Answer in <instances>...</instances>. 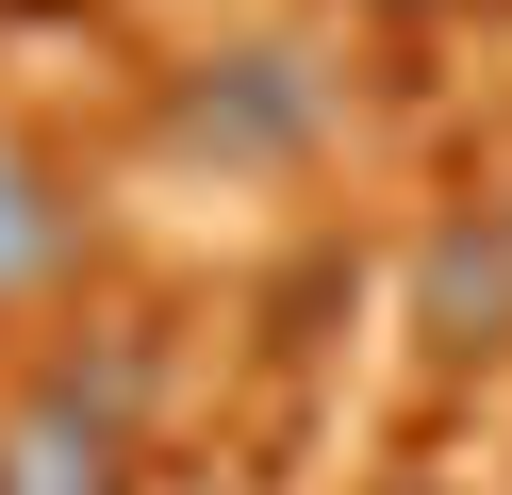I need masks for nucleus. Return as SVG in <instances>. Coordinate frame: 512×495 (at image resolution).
I'll return each instance as SVG.
<instances>
[{
	"label": "nucleus",
	"mask_w": 512,
	"mask_h": 495,
	"mask_svg": "<svg viewBox=\"0 0 512 495\" xmlns=\"http://www.w3.org/2000/svg\"><path fill=\"white\" fill-rule=\"evenodd\" d=\"M397 17H413V0H397Z\"/></svg>",
	"instance_id": "obj_5"
},
{
	"label": "nucleus",
	"mask_w": 512,
	"mask_h": 495,
	"mask_svg": "<svg viewBox=\"0 0 512 495\" xmlns=\"http://www.w3.org/2000/svg\"><path fill=\"white\" fill-rule=\"evenodd\" d=\"M496 215H512V198H496Z\"/></svg>",
	"instance_id": "obj_6"
},
{
	"label": "nucleus",
	"mask_w": 512,
	"mask_h": 495,
	"mask_svg": "<svg viewBox=\"0 0 512 495\" xmlns=\"http://www.w3.org/2000/svg\"><path fill=\"white\" fill-rule=\"evenodd\" d=\"M413 330H430L446 363L512 347V215H446L430 248H413Z\"/></svg>",
	"instance_id": "obj_2"
},
{
	"label": "nucleus",
	"mask_w": 512,
	"mask_h": 495,
	"mask_svg": "<svg viewBox=\"0 0 512 495\" xmlns=\"http://www.w3.org/2000/svg\"><path fill=\"white\" fill-rule=\"evenodd\" d=\"M0 495H133V413L83 380H34L0 413Z\"/></svg>",
	"instance_id": "obj_1"
},
{
	"label": "nucleus",
	"mask_w": 512,
	"mask_h": 495,
	"mask_svg": "<svg viewBox=\"0 0 512 495\" xmlns=\"http://www.w3.org/2000/svg\"><path fill=\"white\" fill-rule=\"evenodd\" d=\"M67 248H83V198H67V165H34L17 132H0V314L67 281Z\"/></svg>",
	"instance_id": "obj_4"
},
{
	"label": "nucleus",
	"mask_w": 512,
	"mask_h": 495,
	"mask_svg": "<svg viewBox=\"0 0 512 495\" xmlns=\"http://www.w3.org/2000/svg\"><path fill=\"white\" fill-rule=\"evenodd\" d=\"M182 132H199V149H232V165L314 149V66H298V50H215L199 83H182Z\"/></svg>",
	"instance_id": "obj_3"
}]
</instances>
